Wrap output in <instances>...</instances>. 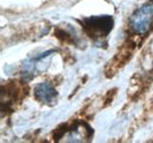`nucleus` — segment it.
<instances>
[{
  "mask_svg": "<svg viewBox=\"0 0 153 143\" xmlns=\"http://www.w3.org/2000/svg\"><path fill=\"white\" fill-rule=\"evenodd\" d=\"M130 28L137 35H146L153 28V2H147L137 10L130 18Z\"/></svg>",
  "mask_w": 153,
  "mask_h": 143,
  "instance_id": "obj_1",
  "label": "nucleus"
},
{
  "mask_svg": "<svg viewBox=\"0 0 153 143\" xmlns=\"http://www.w3.org/2000/svg\"><path fill=\"white\" fill-rule=\"evenodd\" d=\"M86 34L93 40H101L108 35L113 27V19L110 15L85 18L81 21Z\"/></svg>",
  "mask_w": 153,
  "mask_h": 143,
  "instance_id": "obj_2",
  "label": "nucleus"
},
{
  "mask_svg": "<svg viewBox=\"0 0 153 143\" xmlns=\"http://www.w3.org/2000/svg\"><path fill=\"white\" fill-rule=\"evenodd\" d=\"M34 96L42 103H52L57 99V90L54 87L47 82L38 83L34 87Z\"/></svg>",
  "mask_w": 153,
  "mask_h": 143,
  "instance_id": "obj_3",
  "label": "nucleus"
},
{
  "mask_svg": "<svg viewBox=\"0 0 153 143\" xmlns=\"http://www.w3.org/2000/svg\"><path fill=\"white\" fill-rule=\"evenodd\" d=\"M24 90L20 88L19 86L14 82H11L6 86V90L2 88V91L1 94H6V99H1V105L6 102V107H10L11 105H13L16 101L18 100H21L24 94H22Z\"/></svg>",
  "mask_w": 153,
  "mask_h": 143,
  "instance_id": "obj_4",
  "label": "nucleus"
}]
</instances>
